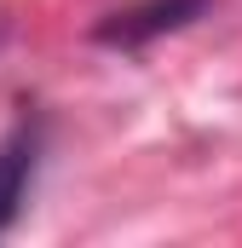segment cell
<instances>
[{
  "label": "cell",
  "instance_id": "cell-2",
  "mask_svg": "<svg viewBox=\"0 0 242 248\" xmlns=\"http://www.w3.org/2000/svg\"><path fill=\"white\" fill-rule=\"evenodd\" d=\"M35 168H41V122L23 116L0 139V237L17 225V214L29 202V185H35Z\"/></svg>",
  "mask_w": 242,
  "mask_h": 248
},
{
  "label": "cell",
  "instance_id": "cell-3",
  "mask_svg": "<svg viewBox=\"0 0 242 248\" xmlns=\"http://www.w3.org/2000/svg\"><path fill=\"white\" fill-rule=\"evenodd\" d=\"M0 46H6V17H0Z\"/></svg>",
  "mask_w": 242,
  "mask_h": 248
},
{
  "label": "cell",
  "instance_id": "cell-1",
  "mask_svg": "<svg viewBox=\"0 0 242 248\" xmlns=\"http://www.w3.org/2000/svg\"><path fill=\"white\" fill-rule=\"evenodd\" d=\"M208 6H213V0H138V6H127V12H110V17L92 29V41H98V46H116V52H144V46H156L162 35L190 29Z\"/></svg>",
  "mask_w": 242,
  "mask_h": 248
}]
</instances>
